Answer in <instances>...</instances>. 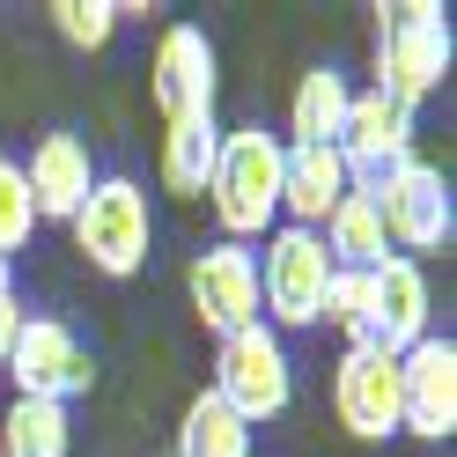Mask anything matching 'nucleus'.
<instances>
[{
  "instance_id": "nucleus-24",
  "label": "nucleus",
  "mask_w": 457,
  "mask_h": 457,
  "mask_svg": "<svg viewBox=\"0 0 457 457\" xmlns=\"http://www.w3.org/2000/svg\"><path fill=\"white\" fill-rule=\"evenodd\" d=\"M15 332H22V295H15V266L0 259V361H8Z\"/></svg>"
},
{
  "instance_id": "nucleus-16",
  "label": "nucleus",
  "mask_w": 457,
  "mask_h": 457,
  "mask_svg": "<svg viewBox=\"0 0 457 457\" xmlns=\"http://www.w3.org/2000/svg\"><path fill=\"white\" fill-rule=\"evenodd\" d=\"M318 244H325V259L347 266V273H377L384 259H398L391 237H384V214H377V199H369V192H347V199H339V207L325 214V228H318Z\"/></svg>"
},
{
  "instance_id": "nucleus-19",
  "label": "nucleus",
  "mask_w": 457,
  "mask_h": 457,
  "mask_svg": "<svg viewBox=\"0 0 457 457\" xmlns=\"http://www.w3.org/2000/svg\"><path fill=\"white\" fill-rule=\"evenodd\" d=\"M74 450V428H67V406L52 398H15L8 420H0V457H67Z\"/></svg>"
},
{
  "instance_id": "nucleus-2",
  "label": "nucleus",
  "mask_w": 457,
  "mask_h": 457,
  "mask_svg": "<svg viewBox=\"0 0 457 457\" xmlns=\"http://www.w3.org/2000/svg\"><path fill=\"white\" fill-rule=\"evenodd\" d=\"M450 15L436 8V0H413V8H384L377 22V89L391 104H420V96H436L443 89V74H450Z\"/></svg>"
},
{
  "instance_id": "nucleus-4",
  "label": "nucleus",
  "mask_w": 457,
  "mask_h": 457,
  "mask_svg": "<svg viewBox=\"0 0 457 457\" xmlns=\"http://www.w3.org/2000/svg\"><path fill=\"white\" fill-rule=\"evenodd\" d=\"M207 391H214L244 428L280 420V413H288V398H295V369H288V347H280V332H273V325H244V332H228Z\"/></svg>"
},
{
  "instance_id": "nucleus-10",
  "label": "nucleus",
  "mask_w": 457,
  "mask_h": 457,
  "mask_svg": "<svg viewBox=\"0 0 457 457\" xmlns=\"http://www.w3.org/2000/svg\"><path fill=\"white\" fill-rule=\"evenodd\" d=\"M420 339H436V303H428L420 259H384L369 273V347L377 354H413Z\"/></svg>"
},
{
  "instance_id": "nucleus-20",
  "label": "nucleus",
  "mask_w": 457,
  "mask_h": 457,
  "mask_svg": "<svg viewBox=\"0 0 457 457\" xmlns=\"http://www.w3.org/2000/svg\"><path fill=\"white\" fill-rule=\"evenodd\" d=\"M178 457H251V428L214 391H199L185 406V420H178Z\"/></svg>"
},
{
  "instance_id": "nucleus-1",
  "label": "nucleus",
  "mask_w": 457,
  "mask_h": 457,
  "mask_svg": "<svg viewBox=\"0 0 457 457\" xmlns=\"http://www.w3.org/2000/svg\"><path fill=\"white\" fill-rule=\"evenodd\" d=\"M280 155H288V140H273L266 126L221 133L214 178H207V207L221 221V244L273 237V221H280Z\"/></svg>"
},
{
  "instance_id": "nucleus-13",
  "label": "nucleus",
  "mask_w": 457,
  "mask_h": 457,
  "mask_svg": "<svg viewBox=\"0 0 457 457\" xmlns=\"http://www.w3.org/2000/svg\"><path fill=\"white\" fill-rule=\"evenodd\" d=\"M155 111L162 126L178 119H214V45L207 30H192V22H170L162 45H155Z\"/></svg>"
},
{
  "instance_id": "nucleus-3",
  "label": "nucleus",
  "mask_w": 457,
  "mask_h": 457,
  "mask_svg": "<svg viewBox=\"0 0 457 457\" xmlns=\"http://www.w3.org/2000/svg\"><path fill=\"white\" fill-rule=\"evenodd\" d=\"M325 288H332V259L318 228L280 221L259 251V318H273V332H303L325 318Z\"/></svg>"
},
{
  "instance_id": "nucleus-21",
  "label": "nucleus",
  "mask_w": 457,
  "mask_h": 457,
  "mask_svg": "<svg viewBox=\"0 0 457 457\" xmlns=\"http://www.w3.org/2000/svg\"><path fill=\"white\" fill-rule=\"evenodd\" d=\"M52 30L74 52H104L111 30H119V8H111V0H52Z\"/></svg>"
},
{
  "instance_id": "nucleus-18",
  "label": "nucleus",
  "mask_w": 457,
  "mask_h": 457,
  "mask_svg": "<svg viewBox=\"0 0 457 457\" xmlns=\"http://www.w3.org/2000/svg\"><path fill=\"white\" fill-rule=\"evenodd\" d=\"M214 148H221V126H214V119H178V126H162V185L178 192V199H207Z\"/></svg>"
},
{
  "instance_id": "nucleus-14",
  "label": "nucleus",
  "mask_w": 457,
  "mask_h": 457,
  "mask_svg": "<svg viewBox=\"0 0 457 457\" xmlns=\"http://www.w3.org/2000/svg\"><path fill=\"white\" fill-rule=\"evenodd\" d=\"M22 185H30V199H37V221H74V207L96 185L89 140L81 133H45L30 148V162H22Z\"/></svg>"
},
{
  "instance_id": "nucleus-8",
  "label": "nucleus",
  "mask_w": 457,
  "mask_h": 457,
  "mask_svg": "<svg viewBox=\"0 0 457 457\" xmlns=\"http://www.w3.org/2000/svg\"><path fill=\"white\" fill-rule=\"evenodd\" d=\"M15 377V398H52V406H67V398H81L96 384V361L89 347L60 325V318H22L8 361H0Z\"/></svg>"
},
{
  "instance_id": "nucleus-6",
  "label": "nucleus",
  "mask_w": 457,
  "mask_h": 457,
  "mask_svg": "<svg viewBox=\"0 0 457 457\" xmlns=\"http://www.w3.org/2000/svg\"><path fill=\"white\" fill-rule=\"evenodd\" d=\"M377 199V214H384V237L398 259H420V251H443L457 237V207H450V185H443V170H428L420 155L413 162H398L391 178L369 192Z\"/></svg>"
},
{
  "instance_id": "nucleus-7",
  "label": "nucleus",
  "mask_w": 457,
  "mask_h": 457,
  "mask_svg": "<svg viewBox=\"0 0 457 457\" xmlns=\"http://www.w3.org/2000/svg\"><path fill=\"white\" fill-rule=\"evenodd\" d=\"M339 162H347L354 192H377L398 162H413V111L391 104L384 89H354L347 96V126H339Z\"/></svg>"
},
{
  "instance_id": "nucleus-23",
  "label": "nucleus",
  "mask_w": 457,
  "mask_h": 457,
  "mask_svg": "<svg viewBox=\"0 0 457 457\" xmlns=\"http://www.w3.org/2000/svg\"><path fill=\"white\" fill-rule=\"evenodd\" d=\"M325 325L347 332V347H369V273L332 266V288H325Z\"/></svg>"
},
{
  "instance_id": "nucleus-5",
  "label": "nucleus",
  "mask_w": 457,
  "mask_h": 457,
  "mask_svg": "<svg viewBox=\"0 0 457 457\" xmlns=\"http://www.w3.org/2000/svg\"><path fill=\"white\" fill-rule=\"evenodd\" d=\"M74 244L96 273L126 280L148 266V244H155V214H148V192L133 178H96L89 199L74 207Z\"/></svg>"
},
{
  "instance_id": "nucleus-9",
  "label": "nucleus",
  "mask_w": 457,
  "mask_h": 457,
  "mask_svg": "<svg viewBox=\"0 0 457 457\" xmlns=\"http://www.w3.org/2000/svg\"><path fill=\"white\" fill-rule=\"evenodd\" d=\"M192 310L214 339L244 332V325H266L259 318V251L251 244H207L192 259Z\"/></svg>"
},
{
  "instance_id": "nucleus-11",
  "label": "nucleus",
  "mask_w": 457,
  "mask_h": 457,
  "mask_svg": "<svg viewBox=\"0 0 457 457\" xmlns=\"http://www.w3.org/2000/svg\"><path fill=\"white\" fill-rule=\"evenodd\" d=\"M398 428L428 443L457 436V347L450 339H420L413 354H398Z\"/></svg>"
},
{
  "instance_id": "nucleus-22",
  "label": "nucleus",
  "mask_w": 457,
  "mask_h": 457,
  "mask_svg": "<svg viewBox=\"0 0 457 457\" xmlns=\"http://www.w3.org/2000/svg\"><path fill=\"white\" fill-rule=\"evenodd\" d=\"M30 228H37V199H30V185H22V162L0 155V259L30 244Z\"/></svg>"
},
{
  "instance_id": "nucleus-17",
  "label": "nucleus",
  "mask_w": 457,
  "mask_h": 457,
  "mask_svg": "<svg viewBox=\"0 0 457 457\" xmlns=\"http://www.w3.org/2000/svg\"><path fill=\"white\" fill-rule=\"evenodd\" d=\"M347 74L339 67H310L303 81H295V104H288V148H332L339 140V126H347Z\"/></svg>"
},
{
  "instance_id": "nucleus-15",
  "label": "nucleus",
  "mask_w": 457,
  "mask_h": 457,
  "mask_svg": "<svg viewBox=\"0 0 457 457\" xmlns=\"http://www.w3.org/2000/svg\"><path fill=\"white\" fill-rule=\"evenodd\" d=\"M347 162H339V148H288L280 155V214H288L295 228H325V214L347 199Z\"/></svg>"
},
{
  "instance_id": "nucleus-12",
  "label": "nucleus",
  "mask_w": 457,
  "mask_h": 457,
  "mask_svg": "<svg viewBox=\"0 0 457 457\" xmlns=\"http://www.w3.org/2000/svg\"><path fill=\"white\" fill-rule=\"evenodd\" d=\"M332 413L361 443L398 436V361L377 354V347H347L332 369Z\"/></svg>"
}]
</instances>
